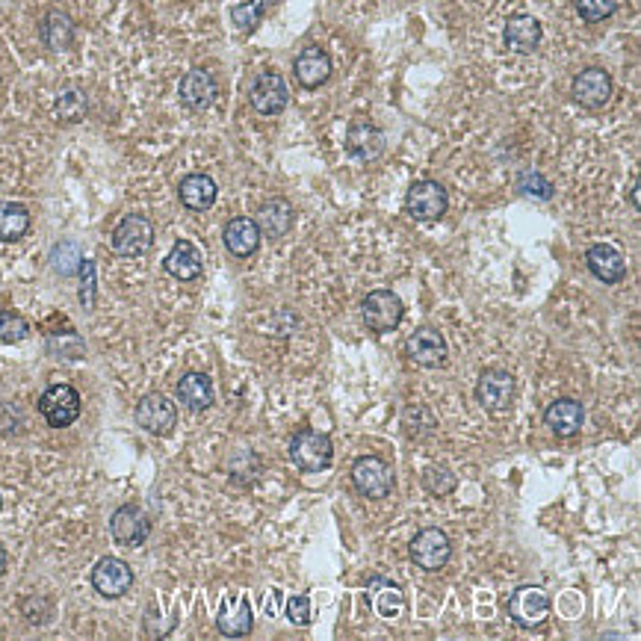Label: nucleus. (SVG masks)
I'll use <instances>...</instances> for the list:
<instances>
[{
	"label": "nucleus",
	"instance_id": "13",
	"mask_svg": "<svg viewBox=\"0 0 641 641\" xmlns=\"http://www.w3.org/2000/svg\"><path fill=\"white\" fill-rule=\"evenodd\" d=\"M113 252L122 257H139L145 255L154 243V225L145 216H125L116 228H113Z\"/></svg>",
	"mask_w": 641,
	"mask_h": 641
},
{
	"label": "nucleus",
	"instance_id": "7",
	"mask_svg": "<svg viewBox=\"0 0 641 641\" xmlns=\"http://www.w3.org/2000/svg\"><path fill=\"white\" fill-rule=\"evenodd\" d=\"M449 195L444 190V184L438 181H417L411 184V190L405 195V210L408 216H414L417 222H435L447 213Z\"/></svg>",
	"mask_w": 641,
	"mask_h": 641
},
{
	"label": "nucleus",
	"instance_id": "12",
	"mask_svg": "<svg viewBox=\"0 0 641 641\" xmlns=\"http://www.w3.org/2000/svg\"><path fill=\"white\" fill-rule=\"evenodd\" d=\"M249 101L260 116H278L287 110L290 104V89L287 80L278 71H263L257 74L252 89H249Z\"/></svg>",
	"mask_w": 641,
	"mask_h": 641
},
{
	"label": "nucleus",
	"instance_id": "46",
	"mask_svg": "<svg viewBox=\"0 0 641 641\" xmlns=\"http://www.w3.org/2000/svg\"><path fill=\"white\" fill-rule=\"evenodd\" d=\"M0 512H3V494H0Z\"/></svg>",
	"mask_w": 641,
	"mask_h": 641
},
{
	"label": "nucleus",
	"instance_id": "21",
	"mask_svg": "<svg viewBox=\"0 0 641 641\" xmlns=\"http://www.w3.org/2000/svg\"><path fill=\"white\" fill-rule=\"evenodd\" d=\"M503 39H506V48L514 54H532L541 39H544V30H541V21L526 15V12H517L506 21V30H503Z\"/></svg>",
	"mask_w": 641,
	"mask_h": 641
},
{
	"label": "nucleus",
	"instance_id": "33",
	"mask_svg": "<svg viewBox=\"0 0 641 641\" xmlns=\"http://www.w3.org/2000/svg\"><path fill=\"white\" fill-rule=\"evenodd\" d=\"M269 6H275V0H243L237 6H231V21L237 30L243 33H252L260 27V21L266 18Z\"/></svg>",
	"mask_w": 641,
	"mask_h": 641
},
{
	"label": "nucleus",
	"instance_id": "39",
	"mask_svg": "<svg viewBox=\"0 0 641 641\" xmlns=\"http://www.w3.org/2000/svg\"><path fill=\"white\" fill-rule=\"evenodd\" d=\"M27 426V414L18 402H3L0 405V435L3 438H12L18 435L21 429Z\"/></svg>",
	"mask_w": 641,
	"mask_h": 641
},
{
	"label": "nucleus",
	"instance_id": "26",
	"mask_svg": "<svg viewBox=\"0 0 641 641\" xmlns=\"http://www.w3.org/2000/svg\"><path fill=\"white\" fill-rule=\"evenodd\" d=\"M178 195H181V204H184L187 210L204 213V210H210V207L216 204L219 187H216V181H213L210 175L195 172V175H187V178L181 181Z\"/></svg>",
	"mask_w": 641,
	"mask_h": 641
},
{
	"label": "nucleus",
	"instance_id": "17",
	"mask_svg": "<svg viewBox=\"0 0 641 641\" xmlns=\"http://www.w3.org/2000/svg\"><path fill=\"white\" fill-rule=\"evenodd\" d=\"M110 532L122 547H142L151 535V520L139 506H122L110 517Z\"/></svg>",
	"mask_w": 641,
	"mask_h": 641
},
{
	"label": "nucleus",
	"instance_id": "29",
	"mask_svg": "<svg viewBox=\"0 0 641 641\" xmlns=\"http://www.w3.org/2000/svg\"><path fill=\"white\" fill-rule=\"evenodd\" d=\"M42 42H45V48H51L57 54L68 51L74 45V21L60 9L48 12L42 21Z\"/></svg>",
	"mask_w": 641,
	"mask_h": 641
},
{
	"label": "nucleus",
	"instance_id": "3",
	"mask_svg": "<svg viewBox=\"0 0 641 641\" xmlns=\"http://www.w3.org/2000/svg\"><path fill=\"white\" fill-rule=\"evenodd\" d=\"M452 559V544H449V535L438 526H426L414 535L411 541V562L420 568V571H429V574H438L447 568V562Z\"/></svg>",
	"mask_w": 641,
	"mask_h": 641
},
{
	"label": "nucleus",
	"instance_id": "14",
	"mask_svg": "<svg viewBox=\"0 0 641 641\" xmlns=\"http://www.w3.org/2000/svg\"><path fill=\"white\" fill-rule=\"evenodd\" d=\"M92 585L101 597L107 600H119L133 588V571L125 559L116 556H104L95 568H92Z\"/></svg>",
	"mask_w": 641,
	"mask_h": 641
},
{
	"label": "nucleus",
	"instance_id": "35",
	"mask_svg": "<svg viewBox=\"0 0 641 641\" xmlns=\"http://www.w3.org/2000/svg\"><path fill=\"white\" fill-rule=\"evenodd\" d=\"M80 246L74 243V240H63V243H57L54 249H51V266H54V272L57 275H77V269H80Z\"/></svg>",
	"mask_w": 641,
	"mask_h": 641
},
{
	"label": "nucleus",
	"instance_id": "4",
	"mask_svg": "<svg viewBox=\"0 0 641 641\" xmlns=\"http://www.w3.org/2000/svg\"><path fill=\"white\" fill-rule=\"evenodd\" d=\"M352 485L367 500H385L393 491V470L379 455H361L352 464Z\"/></svg>",
	"mask_w": 641,
	"mask_h": 641
},
{
	"label": "nucleus",
	"instance_id": "31",
	"mask_svg": "<svg viewBox=\"0 0 641 641\" xmlns=\"http://www.w3.org/2000/svg\"><path fill=\"white\" fill-rule=\"evenodd\" d=\"M402 429L411 441H426L438 429V417L429 405H408L402 411Z\"/></svg>",
	"mask_w": 641,
	"mask_h": 641
},
{
	"label": "nucleus",
	"instance_id": "42",
	"mask_svg": "<svg viewBox=\"0 0 641 641\" xmlns=\"http://www.w3.org/2000/svg\"><path fill=\"white\" fill-rule=\"evenodd\" d=\"M54 615V603L42 594H33L30 600H24V618L30 624H48Z\"/></svg>",
	"mask_w": 641,
	"mask_h": 641
},
{
	"label": "nucleus",
	"instance_id": "36",
	"mask_svg": "<svg viewBox=\"0 0 641 641\" xmlns=\"http://www.w3.org/2000/svg\"><path fill=\"white\" fill-rule=\"evenodd\" d=\"M48 352L60 355L65 361H77L86 352V343L77 337V331H63V334H48Z\"/></svg>",
	"mask_w": 641,
	"mask_h": 641
},
{
	"label": "nucleus",
	"instance_id": "23",
	"mask_svg": "<svg viewBox=\"0 0 641 641\" xmlns=\"http://www.w3.org/2000/svg\"><path fill=\"white\" fill-rule=\"evenodd\" d=\"M163 269L178 281H195L204 269V257L190 240H178L163 260Z\"/></svg>",
	"mask_w": 641,
	"mask_h": 641
},
{
	"label": "nucleus",
	"instance_id": "9",
	"mask_svg": "<svg viewBox=\"0 0 641 641\" xmlns=\"http://www.w3.org/2000/svg\"><path fill=\"white\" fill-rule=\"evenodd\" d=\"M385 130L370 119H355L346 128V154L358 163H376L385 154Z\"/></svg>",
	"mask_w": 641,
	"mask_h": 641
},
{
	"label": "nucleus",
	"instance_id": "25",
	"mask_svg": "<svg viewBox=\"0 0 641 641\" xmlns=\"http://www.w3.org/2000/svg\"><path fill=\"white\" fill-rule=\"evenodd\" d=\"M225 249L234 257H252L260 249V228L255 219L237 216L225 225Z\"/></svg>",
	"mask_w": 641,
	"mask_h": 641
},
{
	"label": "nucleus",
	"instance_id": "45",
	"mask_svg": "<svg viewBox=\"0 0 641 641\" xmlns=\"http://www.w3.org/2000/svg\"><path fill=\"white\" fill-rule=\"evenodd\" d=\"M630 198H633V207H639V184H633V193H630Z\"/></svg>",
	"mask_w": 641,
	"mask_h": 641
},
{
	"label": "nucleus",
	"instance_id": "22",
	"mask_svg": "<svg viewBox=\"0 0 641 641\" xmlns=\"http://www.w3.org/2000/svg\"><path fill=\"white\" fill-rule=\"evenodd\" d=\"M178 95H181V104H184V107H190V110H207V107L216 101L219 86H216V80H213L210 71L193 68V71L184 74V80H181V86H178Z\"/></svg>",
	"mask_w": 641,
	"mask_h": 641
},
{
	"label": "nucleus",
	"instance_id": "5",
	"mask_svg": "<svg viewBox=\"0 0 641 641\" xmlns=\"http://www.w3.org/2000/svg\"><path fill=\"white\" fill-rule=\"evenodd\" d=\"M178 423V408L166 393H145L136 405V426L145 429L154 438L172 435Z\"/></svg>",
	"mask_w": 641,
	"mask_h": 641
},
{
	"label": "nucleus",
	"instance_id": "6",
	"mask_svg": "<svg viewBox=\"0 0 641 641\" xmlns=\"http://www.w3.org/2000/svg\"><path fill=\"white\" fill-rule=\"evenodd\" d=\"M361 317L373 334H387V331L399 328V322L405 317V308L393 290H373L361 302Z\"/></svg>",
	"mask_w": 641,
	"mask_h": 641
},
{
	"label": "nucleus",
	"instance_id": "38",
	"mask_svg": "<svg viewBox=\"0 0 641 641\" xmlns=\"http://www.w3.org/2000/svg\"><path fill=\"white\" fill-rule=\"evenodd\" d=\"M30 337V322L15 311H0V343H21Z\"/></svg>",
	"mask_w": 641,
	"mask_h": 641
},
{
	"label": "nucleus",
	"instance_id": "19",
	"mask_svg": "<svg viewBox=\"0 0 641 641\" xmlns=\"http://www.w3.org/2000/svg\"><path fill=\"white\" fill-rule=\"evenodd\" d=\"M257 228H260V237H269V240H281L293 231L296 225V210L287 198H272L266 201L260 210H257Z\"/></svg>",
	"mask_w": 641,
	"mask_h": 641
},
{
	"label": "nucleus",
	"instance_id": "37",
	"mask_svg": "<svg viewBox=\"0 0 641 641\" xmlns=\"http://www.w3.org/2000/svg\"><path fill=\"white\" fill-rule=\"evenodd\" d=\"M517 193L529 195V198H538V201H550V198H553V184H550L541 172L526 169V172L517 178Z\"/></svg>",
	"mask_w": 641,
	"mask_h": 641
},
{
	"label": "nucleus",
	"instance_id": "11",
	"mask_svg": "<svg viewBox=\"0 0 641 641\" xmlns=\"http://www.w3.org/2000/svg\"><path fill=\"white\" fill-rule=\"evenodd\" d=\"M514 393H517L514 376L509 370H500V367L482 370V376L476 382V402L485 411H506V408H512Z\"/></svg>",
	"mask_w": 641,
	"mask_h": 641
},
{
	"label": "nucleus",
	"instance_id": "2",
	"mask_svg": "<svg viewBox=\"0 0 641 641\" xmlns=\"http://www.w3.org/2000/svg\"><path fill=\"white\" fill-rule=\"evenodd\" d=\"M506 609H509L514 627L538 630V627H544V621L550 615V594L538 585H520V588H514Z\"/></svg>",
	"mask_w": 641,
	"mask_h": 641
},
{
	"label": "nucleus",
	"instance_id": "24",
	"mask_svg": "<svg viewBox=\"0 0 641 641\" xmlns=\"http://www.w3.org/2000/svg\"><path fill=\"white\" fill-rule=\"evenodd\" d=\"M293 71H296V80H299L305 89H320L322 83L331 77V57H328L322 48L311 45V48H305V51L296 57Z\"/></svg>",
	"mask_w": 641,
	"mask_h": 641
},
{
	"label": "nucleus",
	"instance_id": "10",
	"mask_svg": "<svg viewBox=\"0 0 641 641\" xmlns=\"http://www.w3.org/2000/svg\"><path fill=\"white\" fill-rule=\"evenodd\" d=\"M405 352H408V358H411L417 367H423V370H438V367L447 364L449 358V346L447 340H444V334H441L438 328H432V325L417 328V331L408 337Z\"/></svg>",
	"mask_w": 641,
	"mask_h": 641
},
{
	"label": "nucleus",
	"instance_id": "16",
	"mask_svg": "<svg viewBox=\"0 0 641 641\" xmlns=\"http://www.w3.org/2000/svg\"><path fill=\"white\" fill-rule=\"evenodd\" d=\"M216 630L228 639H243L255 630V615H252V603L246 594H234V597L222 600Z\"/></svg>",
	"mask_w": 641,
	"mask_h": 641
},
{
	"label": "nucleus",
	"instance_id": "15",
	"mask_svg": "<svg viewBox=\"0 0 641 641\" xmlns=\"http://www.w3.org/2000/svg\"><path fill=\"white\" fill-rule=\"evenodd\" d=\"M574 98L588 110H600L612 98V74L600 65L582 68L574 80Z\"/></svg>",
	"mask_w": 641,
	"mask_h": 641
},
{
	"label": "nucleus",
	"instance_id": "43",
	"mask_svg": "<svg viewBox=\"0 0 641 641\" xmlns=\"http://www.w3.org/2000/svg\"><path fill=\"white\" fill-rule=\"evenodd\" d=\"M287 618H290V624H296V627H308V624H311V597L293 594V597L287 600Z\"/></svg>",
	"mask_w": 641,
	"mask_h": 641
},
{
	"label": "nucleus",
	"instance_id": "30",
	"mask_svg": "<svg viewBox=\"0 0 641 641\" xmlns=\"http://www.w3.org/2000/svg\"><path fill=\"white\" fill-rule=\"evenodd\" d=\"M30 231V210L18 201H0V240L18 243Z\"/></svg>",
	"mask_w": 641,
	"mask_h": 641
},
{
	"label": "nucleus",
	"instance_id": "44",
	"mask_svg": "<svg viewBox=\"0 0 641 641\" xmlns=\"http://www.w3.org/2000/svg\"><path fill=\"white\" fill-rule=\"evenodd\" d=\"M6 562H9V556H6V547L0 544V577L6 574Z\"/></svg>",
	"mask_w": 641,
	"mask_h": 641
},
{
	"label": "nucleus",
	"instance_id": "18",
	"mask_svg": "<svg viewBox=\"0 0 641 641\" xmlns=\"http://www.w3.org/2000/svg\"><path fill=\"white\" fill-rule=\"evenodd\" d=\"M585 266L603 284H618L627 278V257L621 255L612 243H594L585 252Z\"/></svg>",
	"mask_w": 641,
	"mask_h": 641
},
{
	"label": "nucleus",
	"instance_id": "8",
	"mask_svg": "<svg viewBox=\"0 0 641 641\" xmlns=\"http://www.w3.org/2000/svg\"><path fill=\"white\" fill-rule=\"evenodd\" d=\"M39 414L51 429H65L80 417V393L71 385H51L39 396Z\"/></svg>",
	"mask_w": 641,
	"mask_h": 641
},
{
	"label": "nucleus",
	"instance_id": "1",
	"mask_svg": "<svg viewBox=\"0 0 641 641\" xmlns=\"http://www.w3.org/2000/svg\"><path fill=\"white\" fill-rule=\"evenodd\" d=\"M290 461L302 470V473H322L331 467L334 461V444L325 432L317 429H302L296 432V438L290 441Z\"/></svg>",
	"mask_w": 641,
	"mask_h": 641
},
{
	"label": "nucleus",
	"instance_id": "41",
	"mask_svg": "<svg viewBox=\"0 0 641 641\" xmlns=\"http://www.w3.org/2000/svg\"><path fill=\"white\" fill-rule=\"evenodd\" d=\"M77 275H80V302H83V308H86V311H92V308H95V290H98V281H95V263H92V260H80Z\"/></svg>",
	"mask_w": 641,
	"mask_h": 641
},
{
	"label": "nucleus",
	"instance_id": "40",
	"mask_svg": "<svg viewBox=\"0 0 641 641\" xmlns=\"http://www.w3.org/2000/svg\"><path fill=\"white\" fill-rule=\"evenodd\" d=\"M615 9H618V0H577V12L588 24L612 18Z\"/></svg>",
	"mask_w": 641,
	"mask_h": 641
},
{
	"label": "nucleus",
	"instance_id": "32",
	"mask_svg": "<svg viewBox=\"0 0 641 641\" xmlns=\"http://www.w3.org/2000/svg\"><path fill=\"white\" fill-rule=\"evenodd\" d=\"M54 113H57V119H60L63 125H77V122L86 119L89 101H86V95H83L80 89H63V92L57 95Z\"/></svg>",
	"mask_w": 641,
	"mask_h": 641
},
{
	"label": "nucleus",
	"instance_id": "20",
	"mask_svg": "<svg viewBox=\"0 0 641 641\" xmlns=\"http://www.w3.org/2000/svg\"><path fill=\"white\" fill-rule=\"evenodd\" d=\"M544 423H547V429L556 438H574L579 429H582V423H585V408L579 405L577 399L562 396V399H556V402L547 405Z\"/></svg>",
	"mask_w": 641,
	"mask_h": 641
},
{
	"label": "nucleus",
	"instance_id": "27",
	"mask_svg": "<svg viewBox=\"0 0 641 641\" xmlns=\"http://www.w3.org/2000/svg\"><path fill=\"white\" fill-rule=\"evenodd\" d=\"M367 594L373 597V606H376V612H379L385 621H393V618L402 612V606H405L402 588H399L396 582H390L387 577H379V574L367 579Z\"/></svg>",
	"mask_w": 641,
	"mask_h": 641
},
{
	"label": "nucleus",
	"instance_id": "28",
	"mask_svg": "<svg viewBox=\"0 0 641 641\" xmlns=\"http://www.w3.org/2000/svg\"><path fill=\"white\" fill-rule=\"evenodd\" d=\"M178 399L181 405H187L190 411H207L216 399V390H213V382L210 376L204 373H187L181 382H178Z\"/></svg>",
	"mask_w": 641,
	"mask_h": 641
},
{
	"label": "nucleus",
	"instance_id": "34",
	"mask_svg": "<svg viewBox=\"0 0 641 641\" xmlns=\"http://www.w3.org/2000/svg\"><path fill=\"white\" fill-rule=\"evenodd\" d=\"M423 488L432 497H449L458 488V476L449 467H444V464H432V467L423 470Z\"/></svg>",
	"mask_w": 641,
	"mask_h": 641
}]
</instances>
